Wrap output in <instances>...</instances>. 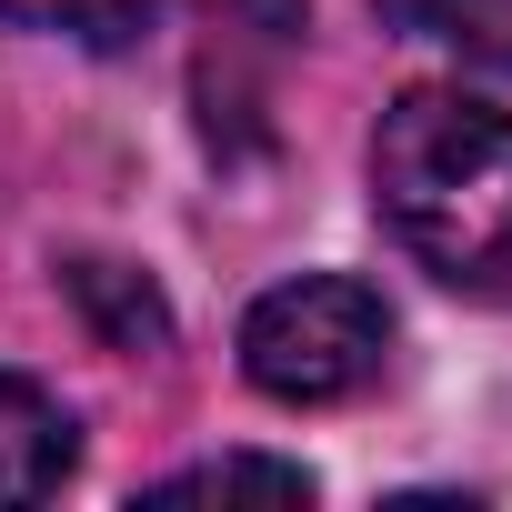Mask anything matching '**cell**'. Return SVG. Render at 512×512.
<instances>
[{
    "label": "cell",
    "mask_w": 512,
    "mask_h": 512,
    "mask_svg": "<svg viewBox=\"0 0 512 512\" xmlns=\"http://www.w3.org/2000/svg\"><path fill=\"white\" fill-rule=\"evenodd\" d=\"M382 362H392V312L352 272H302V282H282V292H262L241 312V372H251V392H272L292 412L372 392Z\"/></svg>",
    "instance_id": "7a4b0ae2"
},
{
    "label": "cell",
    "mask_w": 512,
    "mask_h": 512,
    "mask_svg": "<svg viewBox=\"0 0 512 512\" xmlns=\"http://www.w3.org/2000/svg\"><path fill=\"white\" fill-rule=\"evenodd\" d=\"M372 11L412 41H442L482 71H512V0H372Z\"/></svg>",
    "instance_id": "277c9868"
},
{
    "label": "cell",
    "mask_w": 512,
    "mask_h": 512,
    "mask_svg": "<svg viewBox=\"0 0 512 512\" xmlns=\"http://www.w3.org/2000/svg\"><path fill=\"white\" fill-rule=\"evenodd\" d=\"M81 462V432L71 412L31 382V372H0V512L11 502H51Z\"/></svg>",
    "instance_id": "3957f363"
},
{
    "label": "cell",
    "mask_w": 512,
    "mask_h": 512,
    "mask_svg": "<svg viewBox=\"0 0 512 512\" xmlns=\"http://www.w3.org/2000/svg\"><path fill=\"white\" fill-rule=\"evenodd\" d=\"M372 201L442 282L512 272V111L472 91H402L372 131Z\"/></svg>",
    "instance_id": "6da1fadb"
},
{
    "label": "cell",
    "mask_w": 512,
    "mask_h": 512,
    "mask_svg": "<svg viewBox=\"0 0 512 512\" xmlns=\"http://www.w3.org/2000/svg\"><path fill=\"white\" fill-rule=\"evenodd\" d=\"M71 282H81V292H91V302H101V322H111V332H121V342H131V352H141V342H161V332H171V322H161V302H151V282H141V292H111V262H81V272H71Z\"/></svg>",
    "instance_id": "52a82bcc"
},
{
    "label": "cell",
    "mask_w": 512,
    "mask_h": 512,
    "mask_svg": "<svg viewBox=\"0 0 512 512\" xmlns=\"http://www.w3.org/2000/svg\"><path fill=\"white\" fill-rule=\"evenodd\" d=\"M151 502H312V472L272 462V452H221V462H191V472L151 482Z\"/></svg>",
    "instance_id": "5b68a950"
},
{
    "label": "cell",
    "mask_w": 512,
    "mask_h": 512,
    "mask_svg": "<svg viewBox=\"0 0 512 512\" xmlns=\"http://www.w3.org/2000/svg\"><path fill=\"white\" fill-rule=\"evenodd\" d=\"M161 0H0L11 31H61V41H131Z\"/></svg>",
    "instance_id": "8992f818"
}]
</instances>
